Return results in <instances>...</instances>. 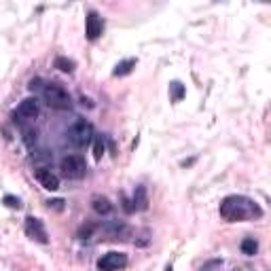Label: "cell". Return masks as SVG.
I'll use <instances>...</instances> for the list:
<instances>
[{
	"label": "cell",
	"mask_w": 271,
	"mask_h": 271,
	"mask_svg": "<svg viewBox=\"0 0 271 271\" xmlns=\"http://www.w3.org/2000/svg\"><path fill=\"white\" fill-rule=\"evenodd\" d=\"M74 66H76V64H74L72 60H68V57H62V55L55 57V68L62 70V72H68V74L74 72Z\"/></svg>",
	"instance_id": "14"
},
{
	"label": "cell",
	"mask_w": 271,
	"mask_h": 271,
	"mask_svg": "<svg viewBox=\"0 0 271 271\" xmlns=\"http://www.w3.org/2000/svg\"><path fill=\"white\" fill-rule=\"evenodd\" d=\"M242 252H244L246 256H254V254L258 252V242H256L254 238H246V240L242 242Z\"/></svg>",
	"instance_id": "13"
},
{
	"label": "cell",
	"mask_w": 271,
	"mask_h": 271,
	"mask_svg": "<svg viewBox=\"0 0 271 271\" xmlns=\"http://www.w3.org/2000/svg\"><path fill=\"white\" fill-rule=\"evenodd\" d=\"M104 32V21L102 17L96 13V11H91V13L87 15V23H85V34L89 41H98L102 36Z\"/></svg>",
	"instance_id": "8"
},
{
	"label": "cell",
	"mask_w": 271,
	"mask_h": 271,
	"mask_svg": "<svg viewBox=\"0 0 271 271\" xmlns=\"http://www.w3.org/2000/svg\"><path fill=\"white\" fill-rule=\"evenodd\" d=\"M26 235L30 240L38 242V244H47L49 242V235H47V229L43 225L41 218H34V216H28L26 218Z\"/></svg>",
	"instance_id": "6"
},
{
	"label": "cell",
	"mask_w": 271,
	"mask_h": 271,
	"mask_svg": "<svg viewBox=\"0 0 271 271\" xmlns=\"http://www.w3.org/2000/svg\"><path fill=\"white\" fill-rule=\"evenodd\" d=\"M66 136H68V142L72 144V146L85 148L89 142H93V136H96V134H93V125L89 121L79 119V121H74L72 125L68 127Z\"/></svg>",
	"instance_id": "3"
},
{
	"label": "cell",
	"mask_w": 271,
	"mask_h": 271,
	"mask_svg": "<svg viewBox=\"0 0 271 271\" xmlns=\"http://www.w3.org/2000/svg\"><path fill=\"white\" fill-rule=\"evenodd\" d=\"M60 170H62V174L66 176V178L79 180V178H83V176L87 174V163L81 155H66L60 161Z\"/></svg>",
	"instance_id": "4"
},
{
	"label": "cell",
	"mask_w": 271,
	"mask_h": 271,
	"mask_svg": "<svg viewBox=\"0 0 271 271\" xmlns=\"http://www.w3.org/2000/svg\"><path fill=\"white\" fill-rule=\"evenodd\" d=\"M91 210L96 212V214H100V216H106V214H110V212H112V204H110L108 197L93 195L91 197Z\"/></svg>",
	"instance_id": "10"
},
{
	"label": "cell",
	"mask_w": 271,
	"mask_h": 271,
	"mask_svg": "<svg viewBox=\"0 0 271 271\" xmlns=\"http://www.w3.org/2000/svg\"><path fill=\"white\" fill-rule=\"evenodd\" d=\"M220 216L227 222H242L263 216V210L254 199L244 195H229L220 202Z\"/></svg>",
	"instance_id": "1"
},
{
	"label": "cell",
	"mask_w": 271,
	"mask_h": 271,
	"mask_svg": "<svg viewBox=\"0 0 271 271\" xmlns=\"http://www.w3.org/2000/svg\"><path fill=\"white\" fill-rule=\"evenodd\" d=\"M136 64H138V62L134 60V57H129V60L119 62V64L114 66V70H112V76H127V74L136 68Z\"/></svg>",
	"instance_id": "12"
},
{
	"label": "cell",
	"mask_w": 271,
	"mask_h": 271,
	"mask_svg": "<svg viewBox=\"0 0 271 271\" xmlns=\"http://www.w3.org/2000/svg\"><path fill=\"white\" fill-rule=\"evenodd\" d=\"M3 202H5V206L11 208V210H19V208H21V202H19L17 197H13V195H5Z\"/></svg>",
	"instance_id": "17"
},
{
	"label": "cell",
	"mask_w": 271,
	"mask_h": 271,
	"mask_svg": "<svg viewBox=\"0 0 271 271\" xmlns=\"http://www.w3.org/2000/svg\"><path fill=\"white\" fill-rule=\"evenodd\" d=\"M134 210H146L148 208V195H146V186H136V193H134Z\"/></svg>",
	"instance_id": "11"
},
{
	"label": "cell",
	"mask_w": 271,
	"mask_h": 271,
	"mask_svg": "<svg viewBox=\"0 0 271 271\" xmlns=\"http://www.w3.org/2000/svg\"><path fill=\"white\" fill-rule=\"evenodd\" d=\"M127 267V254L123 252H108L98 261L100 271H121Z\"/></svg>",
	"instance_id": "5"
},
{
	"label": "cell",
	"mask_w": 271,
	"mask_h": 271,
	"mask_svg": "<svg viewBox=\"0 0 271 271\" xmlns=\"http://www.w3.org/2000/svg\"><path fill=\"white\" fill-rule=\"evenodd\" d=\"M43 98H45L47 106L53 108V110H68L70 106H72L70 93L60 83H47L43 87Z\"/></svg>",
	"instance_id": "2"
},
{
	"label": "cell",
	"mask_w": 271,
	"mask_h": 271,
	"mask_svg": "<svg viewBox=\"0 0 271 271\" xmlns=\"http://www.w3.org/2000/svg\"><path fill=\"white\" fill-rule=\"evenodd\" d=\"M220 265V261H212V263H208L206 267H202V269H199V271H210L212 267H218Z\"/></svg>",
	"instance_id": "18"
},
{
	"label": "cell",
	"mask_w": 271,
	"mask_h": 271,
	"mask_svg": "<svg viewBox=\"0 0 271 271\" xmlns=\"http://www.w3.org/2000/svg\"><path fill=\"white\" fill-rule=\"evenodd\" d=\"M34 176H36V180L41 182L43 188H47V191H57V188H60V178H57L49 168H38L34 172Z\"/></svg>",
	"instance_id": "9"
},
{
	"label": "cell",
	"mask_w": 271,
	"mask_h": 271,
	"mask_svg": "<svg viewBox=\"0 0 271 271\" xmlns=\"http://www.w3.org/2000/svg\"><path fill=\"white\" fill-rule=\"evenodd\" d=\"M38 112H41V108H38L36 98H26V100H21V104L17 106L15 119H19V121H34L38 117Z\"/></svg>",
	"instance_id": "7"
},
{
	"label": "cell",
	"mask_w": 271,
	"mask_h": 271,
	"mask_svg": "<svg viewBox=\"0 0 271 271\" xmlns=\"http://www.w3.org/2000/svg\"><path fill=\"white\" fill-rule=\"evenodd\" d=\"M166 271H172V267H168V269H166Z\"/></svg>",
	"instance_id": "19"
},
{
	"label": "cell",
	"mask_w": 271,
	"mask_h": 271,
	"mask_svg": "<svg viewBox=\"0 0 271 271\" xmlns=\"http://www.w3.org/2000/svg\"><path fill=\"white\" fill-rule=\"evenodd\" d=\"M102 155H104V138L93 136V157H96V161H100Z\"/></svg>",
	"instance_id": "15"
},
{
	"label": "cell",
	"mask_w": 271,
	"mask_h": 271,
	"mask_svg": "<svg viewBox=\"0 0 271 271\" xmlns=\"http://www.w3.org/2000/svg\"><path fill=\"white\" fill-rule=\"evenodd\" d=\"M170 89H172V100L174 102H180L184 98V85L178 83V81H174V83L170 85Z\"/></svg>",
	"instance_id": "16"
}]
</instances>
